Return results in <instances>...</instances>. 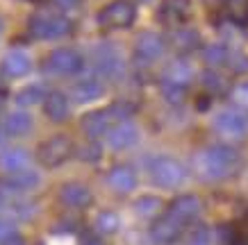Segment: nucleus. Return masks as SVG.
Returning a JSON list of instances; mask_svg holds the SVG:
<instances>
[{
  "mask_svg": "<svg viewBox=\"0 0 248 245\" xmlns=\"http://www.w3.org/2000/svg\"><path fill=\"white\" fill-rule=\"evenodd\" d=\"M194 173L205 182H221V179L232 177L234 173L241 168V157L239 152L226 143L210 145V148L201 150L194 157Z\"/></svg>",
  "mask_w": 248,
  "mask_h": 245,
  "instance_id": "obj_1",
  "label": "nucleus"
},
{
  "mask_svg": "<svg viewBox=\"0 0 248 245\" xmlns=\"http://www.w3.org/2000/svg\"><path fill=\"white\" fill-rule=\"evenodd\" d=\"M28 30L34 39H60L71 32V21L62 12H37L30 16Z\"/></svg>",
  "mask_w": 248,
  "mask_h": 245,
  "instance_id": "obj_2",
  "label": "nucleus"
},
{
  "mask_svg": "<svg viewBox=\"0 0 248 245\" xmlns=\"http://www.w3.org/2000/svg\"><path fill=\"white\" fill-rule=\"evenodd\" d=\"M137 21V7L130 0H114L98 12V23L107 30H128Z\"/></svg>",
  "mask_w": 248,
  "mask_h": 245,
  "instance_id": "obj_3",
  "label": "nucleus"
},
{
  "mask_svg": "<svg viewBox=\"0 0 248 245\" xmlns=\"http://www.w3.org/2000/svg\"><path fill=\"white\" fill-rule=\"evenodd\" d=\"M151 179L159 188H178L187 179V168L173 157H157L151 163Z\"/></svg>",
  "mask_w": 248,
  "mask_h": 245,
  "instance_id": "obj_4",
  "label": "nucleus"
},
{
  "mask_svg": "<svg viewBox=\"0 0 248 245\" xmlns=\"http://www.w3.org/2000/svg\"><path fill=\"white\" fill-rule=\"evenodd\" d=\"M71 155H73V141L66 136H50L39 143L37 148V161L46 168H57L68 161Z\"/></svg>",
  "mask_w": 248,
  "mask_h": 245,
  "instance_id": "obj_5",
  "label": "nucleus"
},
{
  "mask_svg": "<svg viewBox=\"0 0 248 245\" xmlns=\"http://www.w3.org/2000/svg\"><path fill=\"white\" fill-rule=\"evenodd\" d=\"M214 130L218 136H223L226 141H239L248 132V120L241 109H223L214 116Z\"/></svg>",
  "mask_w": 248,
  "mask_h": 245,
  "instance_id": "obj_6",
  "label": "nucleus"
},
{
  "mask_svg": "<svg viewBox=\"0 0 248 245\" xmlns=\"http://www.w3.org/2000/svg\"><path fill=\"white\" fill-rule=\"evenodd\" d=\"M82 57L80 52L73 50V48H57L53 50L44 61V71L48 75H76L80 68H82Z\"/></svg>",
  "mask_w": 248,
  "mask_h": 245,
  "instance_id": "obj_7",
  "label": "nucleus"
},
{
  "mask_svg": "<svg viewBox=\"0 0 248 245\" xmlns=\"http://www.w3.org/2000/svg\"><path fill=\"white\" fill-rule=\"evenodd\" d=\"M191 18V0H162L157 9V21L166 28H182Z\"/></svg>",
  "mask_w": 248,
  "mask_h": 245,
  "instance_id": "obj_8",
  "label": "nucleus"
},
{
  "mask_svg": "<svg viewBox=\"0 0 248 245\" xmlns=\"http://www.w3.org/2000/svg\"><path fill=\"white\" fill-rule=\"evenodd\" d=\"M164 39L159 37L157 32H143V34H139L135 43V59L141 61V64H153L164 55Z\"/></svg>",
  "mask_w": 248,
  "mask_h": 245,
  "instance_id": "obj_9",
  "label": "nucleus"
},
{
  "mask_svg": "<svg viewBox=\"0 0 248 245\" xmlns=\"http://www.w3.org/2000/svg\"><path fill=\"white\" fill-rule=\"evenodd\" d=\"M187 225L180 223L178 218H173L171 214H164L162 218H157L151 227V236L155 243H162V245H171L175 243L178 238L185 234Z\"/></svg>",
  "mask_w": 248,
  "mask_h": 245,
  "instance_id": "obj_10",
  "label": "nucleus"
},
{
  "mask_svg": "<svg viewBox=\"0 0 248 245\" xmlns=\"http://www.w3.org/2000/svg\"><path fill=\"white\" fill-rule=\"evenodd\" d=\"M201 209H203V202L198 200L196 195H180V198L171 200V204L166 207V214H171L173 218H178L180 223L189 225L198 218Z\"/></svg>",
  "mask_w": 248,
  "mask_h": 245,
  "instance_id": "obj_11",
  "label": "nucleus"
},
{
  "mask_svg": "<svg viewBox=\"0 0 248 245\" xmlns=\"http://www.w3.org/2000/svg\"><path fill=\"white\" fill-rule=\"evenodd\" d=\"M139 139V130H137L132 123L128 120H119L116 125L109 127L107 132V143L112 145L114 150H125V148H132Z\"/></svg>",
  "mask_w": 248,
  "mask_h": 245,
  "instance_id": "obj_12",
  "label": "nucleus"
},
{
  "mask_svg": "<svg viewBox=\"0 0 248 245\" xmlns=\"http://www.w3.org/2000/svg\"><path fill=\"white\" fill-rule=\"evenodd\" d=\"M60 200L71 209H87L93 202V195L84 184H78V182H71V184H64L60 191Z\"/></svg>",
  "mask_w": 248,
  "mask_h": 245,
  "instance_id": "obj_13",
  "label": "nucleus"
},
{
  "mask_svg": "<svg viewBox=\"0 0 248 245\" xmlns=\"http://www.w3.org/2000/svg\"><path fill=\"white\" fill-rule=\"evenodd\" d=\"M109 120H112L109 109H98V112L87 114L80 125H82V132L93 141V139H98V136H103V134L109 132Z\"/></svg>",
  "mask_w": 248,
  "mask_h": 245,
  "instance_id": "obj_14",
  "label": "nucleus"
},
{
  "mask_svg": "<svg viewBox=\"0 0 248 245\" xmlns=\"http://www.w3.org/2000/svg\"><path fill=\"white\" fill-rule=\"evenodd\" d=\"M30 68H32V59L25 50H12L2 59V73L7 77H23V75L30 73Z\"/></svg>",
  "mask_w": 248,
  "mask_h": 245,
  "instance_id": "obj_15",
  "label": "nucleus"
},
{
  "mask_svg": "<svg viewBox=\"0 0 248 245\" xmlns=\"http://www.w3.org/2000/svg\"><path fill=\"white\" fill-rule=\"evenodd\" d=\"M44 112L53 123H62L68 116V98L62 91H50L44 98Z\"/></svg>",
  "mask_w": 248,
  "mask_h": 245,
  "instance_id": "obj_16",
  "label": "nucleus"
},
{
  "mask_svg": "<svg viewBox=\"0 0 248 245\" xmlns=\"http://www.w3.org/2000/svg\"><path fill=\"white\" fill-rule=\"evenodd\" d=\"M107 182H109V186L116 193H130V191H135L137 186V175L130 166H116V168L109 171Z\"/></svg>",
  "mask_w": 248,
  "mask_h": 245,
  "instance_id": "obj_17",
  "label": "nucleus"
},
{
  "mask_svg": "<svg viewBox=\"0 0 248 245\" xmlns=\"http://www.w3.org/2000/svg\"><path fill=\"white\" fill-rule=\"evenodd\" d=\"M221 245H248V223H226L218 230Z\"/></svg>",
  "mask_w": 248,
  "mask_h": 245,
  "instance_id": "obj_18",
  "label": "nucleus"
},
{
  "mask_svg": "<svg viewBox=\"0 0 248 245\" xmlns=\"http://www.w3.org/2000/svg\"><path fill=\"white\" fill-rule=\"evenodd\" d=\"M171 43L178 52H194L201 45V37L196 30L182 25V28H175V32L171 34Z\"/></svg>",
  "mask_w": 248,
  "mask_h": 245,
  "instance_id": "obj_19",
  "label": "nucleus"
},
{
  "mask_svg": "<svg viewBox=\"0 0 248 245\" xmlns=\"http://www.w3.org/2000/svg\"><path fill=\"white\" fill-rule=\"evenodd\" d=\"M71 96H73V100L80 104L93 102V100H98V98L103 96V84L98 80H82L73 86Z\"/></svg>",
  "mask_w": 248,
  "mask_h": 245,
  "instance_id": "obj_20",
  "label": "nucleus"
},
{
  "mask_svg": "<svg viewBox=\"0 0 248 245\" xmlns=\"http://www.w3.org/2000/svg\"><path fill=\"white\" fill-rule=\"evenodd\" d=\"M0 166H2V171H7L9 175H12V173H18V171H25V168L30 166V155L23 148L7 150V152L0 155Z\"/></svg>",
  "mask_w": 248,
  "mask_h": 245,
  "instance_id": "obj_21",
  "label": "nucleus"
},
{
  "mask_svg": "<svg viewBox=\"0 0 248 245\" xmlns=\"http://www.w3.org/2000/svg\"><path fill=\"white\" fill-rule=\"evenodd\" d=\"M162 80L166 82H173V84H178V86H185L187 89L189 84H191V80H194V71H191V66H189L187 61H173L171 66L164 71V77Z\"/></svg>",
  "mask_w": 248,
  "mask_h": 245,
  "instance_id": "obj_22",
  "label": "nucleus"
},
{
  "mask_svg": "<svg viewBox=\"0 0 248 245\" xmlns=\"http://www.w3.org/2000/svg\"><path fill=\"white\" fill-rule=\"evenodd\" d=\"M30 130H32V116L25 112L9 114L7 120H5V132L9 136H25V134H30Z\"/></svg>",
  "mask_w": 248,
  "mask_h": 245,
  "instance_id": "obj_23",
  "label": "nucleus"
},
{
  "mask_svg": "<svg viewBox=\"0 0 248 245\" xmlns=\"http://www.w3.org/2000/svg\"><path fill=\"white\" fill-rule=\"evenodd\" d=\"M96 68L100 75H107V77H112V75L119 73L121 68V59L119 55L112 50V48H100L96 55Z\"/></svg>",
  "mask_w": 248,
  "mask_h": 245,
  "instance_id": "obj_24",
  "label": "nucleus"
},
{
  "mask_svg": "<svg viewBox=\"0 0 248 245\" xmlns=\"http://www.w3.org/2000/svg\"><path fill=\"white\" fill-rule=\"evenodd\" d=\"M223 9L230 23L248 28V0H223Z\"/></svg>",
  "mask_w": 248,
  "mask_h": 245,
  "instance_id": "obj_25",
  "label": "nucleus"
},
{
  "mask_svg": "<svg viewBox=\"0 0 248 245\" xmlns=\"http://www.w3.org/2000/svg\"><path fill=\"white\" fill-rule=\"evenodd\" d=\"M93 225H96V231H98V234L112 236V234H116V231H119L121 218H119L116 214H114V211H100V214L96 216Z\"/></svg>",
  "mask_w": 248,
  "mask_h": 245,
  "instance_id": "obj_26",
  "label": "nucleus"
},
{
  "mask_svg": "<svg viewBox=\"0 0 248 245\" xmlns=\"http://www.w3.org/2000/svg\"><path fill=\"white\" fill-rule=\"evenodd\" d=\"M228 50L223 43H210L203 48V59L210 64V66H226L228 64Z\"/></svg>",
  "mask_w": 248,
  "mask_h": 245,
  "instance_id": "obj_27",
  "label": "nucleus"
},
{
  "mask_svg": "<svg viewBox=\"0 0 248 245\" xmlns=\"http://www.w3.org/2000/svg\"><path fill=\"white\" fill-rule=\"evenodd\" d=\"M44 86L41 84H30V86H25L16 93V102L21 104V107H30V104H37V102H44Z\"/></svg>",
  "mask_w": 248,
  "mask_h": 245,
  "instance_id": "obj_28",
  "label": "nucleus"
},
{
  "mask_svg": "<svg viewBox=\"0 0 248 245\" xmlns=\"http://www.w3.org/2000/svg\"><path fill=\"white\" fill-rule=\"evenodd\" d=\"M159 91H162V98H164L169 104H180L182 100H185V93H187L185 86H178V84L166 82V80L159 82Z\"/></svg>",
  "mask_w": 248,
  "mask_h": 245,
  "instance_id": "obj_29",
  "label": "nucleus"
},
{
  "mask_svg": "<svg viewBox=\"0 0 248 245\" xmlns=\"http://www.w3.org/2000/svg\"><path fill=\"white\" fill-rule=\"evenodd\" d=\"M135 209H137V214L139 216L151 218V216H155L159 209H162V200L155 198V195H143V198H139V200L135 202Z\"/></svg>",
  "mask_w": 248,
  "mask_h": 245,
  "instance_id": "obj_30",
  "label": "nucleus"
},
{
  "mask_svg": "<svg viewBox=\"0 0 248 245\" xmlns=\"http://www.w3.org/2000/svg\"><path fill=\"white\" fill-rule=\"evenodd\" d=\"M230 100L237 109L241 112H248V82H239L234 84L232 91H230Z\"/></svg>",
  "mask_w": 248,
  "mask_h": 245,
  "instance_id": "obj_31",
  "label": "nucleus"
},
{
  "mask_svg": "<svg viewBox=\"0 0 248 245\" xmlns=\"http://www.w3.org/2000/svg\"><path fill=\"white\" fill-rule=\"evenodd\" d=\"M226 66H230V71L237 73V75L248 73V55H244V52H239V50H234V52L230 50Z\"/></svg>",
  "mask_w": 248,
  "mask_h": 245,
  "instance_id": "obj_32",
  "label": "nucleus"
},
{
  "mask_svg": "<svg viewBox=\"0 0 248 245\" xmlns=\"http://www.w3.org/2000/svg\"><path fill=\"white\" fill-rule=\"evenodd\" d=\"M135 104L132 102H125V100H119V102H114L112 107H109V114H112V118L116 120H125L128 116H132L135 114Z\"/></svg>",
  "mask_w": 248,
  "mask_h": 245,
  "instance_id": "obj_33",
  "label": "nucleus"
},
{
  "mask_svg": "<svg viewBox=\"0 0 248 245\" xmlns=\"http://www.w3.org/2000/svg\"><path fill=\"white\" fill-rule=\"evenodd\" d=\"M203 84L210 89V93H223L226 84H223V77L217 75L214 71H205L203 73Z\"/></svg>",
  "mask_w": 248,
  "mask_h": 245,
  "instance_id": "obj_34",
  "label": "nucleus"
},
{
  "mask_svg": "<svg viewBox=\"0 0 248 245\" xmlns=\"http://www.w3.org/2000/svg\"><path fill=\"white\" fill-rule=\"evenodd\" d=\"M189 245H210V230L205 225H196L189 234Z\"/></svg>",
  "mask_w": 248,
  "mask_h": 245,
  "instance_id": "obj_35",
  "label": "nucleus"
},
{
  "mask_svg": "<svg viewBox=\"0 0 248 245\" xmlns=\"http://www.w3.org/2000/svg\"><path fill=\"white\" fill-rule=\"evenodd\" d=\"M80 159H82V161H98V159H100V148H98L96 143L84 145L82 152H80Z\"/></svg>",
  "mask_w": 248,
  "mask_h": 245,
  "instance_id": "obj_36",
  "label": "nucleus"
},
{
  "mask_svg": "<svg viewBox=\"0 0 248 245\" xmlns=\"http://www.w3.org/2000/svg\"><path fill=\"white\" fill-rule=\"evenodd\" d=\"M78 245H107V243L93 231H82L80 238H78Z\"/></svg>",
  "mask_w": 248,
  "mask_h": 245,
  "instance_id": "obj_37",
  "label": "nucleus"
},
{
  "mask_svg": "<svg viewBox=\"0 0 248 245\" xmlns=\"http://www.w3.org/2000/svg\"><path fill=\"white\" fill-rule=\"evenodd\" d=\"M60 12H76L80 7V0H53Z\"/></svg>",
  "mask_w": 248,
  "mask_h": 245,
  "instance_id": "obj_38",
  "label": "nucleus"
},
{
  "mask_svg": "<svg viewBox=\"0 0 248 245\" xmlns=\"http://www.w3.org/2000/svg\"><path fill=\"white\" fill-rule=\"evenodd\" d=\"M14 231H16L14 225L9 223V220H0V243H2V241H5L7 236H12Z\"/></svg>",
  "mask_w": 248,
  "mask_h": 245,
  "instance_id": "obj_39",
  "label": "nucleus"
},
{
  "mask_svg": "<svg viewBox=\"0 0 248 245\" xmlns=\"http://www.w3.org/2000/svg\"><path fill=\"white\" fill-rule=\"evenodd\" d=\"M0 245H25V243H23V236H21V234H16V231H14L12 236H7Z\"/></svg>",
  "mask_w": 248,
  "mask_h": 245,
  "instance_id": "obj_40",
  "label": "nucleus"
},
{
  "mask_svg": "<svg viewBox=\"0 0 248 245\" xmlns=\"http://www.w3.org/2000/svg\"><path fill=\"white\" fill-rule=\"evenodd\" d=\"M210 102H212L210 96H201V100L196 102V109H201V112H203V109H210Z\"/></svg>",
  "mask_w": 248,
  "mask_h": 245,
  "instance_id": "obj_41",
  "label": "nucleus"
},
{
  "mask_svg": "<svg viewBox=\"0 0 248 245\" xmlns=\"http://www.w3.org/2000/svg\"><path fill=\"white\" fill-rule=\"evenodd\" d=\"M0 107H2V98H0Z\"/></svg>",
  "mask_w": 248,
  "mask_h": 245,
  "instance_id": "obj_42",
  "label": "nucleus"
},
{
  "mask_svg": "<svg viewBox=\"0 0 248 245\" xmlns=\"http://www.w3.org/2000/svg\"><path fill=\"white\" fill-rule=\"evenodd\" d=\"M246 223H248V214H246Z\"/></svg>",
  "mask_w": 248,
  "mask_h": 245,
  "instance_id": "obj_43",
  "label": "nucleus"
},
{
  "mask_svg": "<svg viewBox=\"0 0 248 245\" xmlns=\"http://www.w3.org/2000/svg\"><path fill=\"white\" fill-rule=\"evenodd\" d=\"M0 28H2V25H0Z\"/></svg>",
  "mask_w": 248,
  "mask_h": 245,
  "instance_id": "obj_44",
  "label": "nucleus"
}]
</instances>
